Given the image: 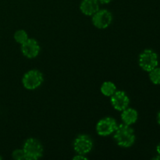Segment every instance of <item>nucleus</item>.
I'll use <instances>...</instances> for the list:
<instances>
[{
    "instance_id": "nucleus-1",
    "label": "nucleus",
    "mask_w": 160,
    "mask_h": 160,
    "mask_svg": "<svg viewBox=\"0 0 160 160\" xmlns=\"http://www.w3.org/2000/svg\"><path fill=\"white\" fill-rule=\"evenodd\" d=\"M113 138L116 143L122 148H130L134 145L136 136L134 129L127 124H120L114 131Z\"/></svg>"
},
{
    "instance_id": "nucleus-2",
    "label": "nucleus",
    "mask_w": 160,
    "mask_h": 160,
    "mask_svg": "<svg viewBox=\"0 0 160 160\" xmlns=\"http://www.w3.org/2000/svg\"><path fill=\"white\" fill-rule=\"evenodd\" d=\"M25 159L37 160L43 155V146L38 139L30 138L24 142L23 146Z\"/></svg>"
},
{
    "instance_id": "nucleus-3",
    "label": "nucleus",
    "mask_w": 160,
    "mask_h": 160,
    "mask_svg": "<svg viewBox=\"0 0 160 160\" xmlns=\"http://www.w3.org/2000/svg\"><path fill=\"white\" fill-rule=\"evenodd\" d=\"M138 63L143 70L146 72L151 71L159 65L157 53L152 49L144 50L139 56Z\"/></svg>"
},
{
    "instance_id": "nucleus-4",
    "label": "nucleus",
    "mask_w": 160,
    "mask_h": 160,
    "mask_svg": "<svg viewBox=\"0 0 160 160\" xmlns=\"http://www.w3.org/2000/svg\"><path fill=\"white\" fill-rule=\"evenodd\" d=\"M44 81L43 74L38 70H31L22 78V84L28 90H34L42 85Z\"/></svg>"
},
{
    "instance_id": "nucleus-5",
    "label": "nucleus",
    "mask_w": 160,
    "mask_h": 160,
    "mask_svg": "<svg viewBox=\"0 0 160 160\" xmlns=\"http://www.w3.org/2000/svg\"><path fill=\"white\" fill-rule=\"evenodd\" d=\"M93 148V141L87 134H80L73 141V149L78 154L84 155L90 152Z\"/></svg>"
},
{
    "instance_id": "nucleus-6",
    "label": "nucleus",
    "mask_w": 160,
    "mask_h": 160,
    "mask_svg": "<svg viewBox=\"0 0 160 160\" xmlns=\"http://www.w3.org/2000/svg\"><path fill=\"white\" fill-rule=\"evenodd\" d=\"M115 119L112 117H105L101 119L96 124V132L102 137H107L113 134L117 128Z\"/></svg>"
},
{
    "instance_id": "nucleus-7",
    "label": "nucleus",
    "mask_w": 160,
    "mask_h": 160,
    "mask_svg": "<svg viewBox=\"0 0 160 160\" xmlns=\"http://www.w3.org/2000/svg\"><path fill=\"white\" fill-rule=\"evenodd\" d=\"M112 21V14L107 9H98L92 16V23L98 29H106Z\"/></svg>"
},
{
    "instance_id": "nucleus-8",
    "label": "nucleus",
    "mask_w": 160,
    "mask_h": 160,
    "mask_svg": "<svg viewBox=\"0 0 160 160\" xmlns=\"http://www.w3.org/2000/svg\"><path fill=\"white\" fill-rule=\"evenodd\" d=\"M41 47L38 42L34 38H28L21 45L22 54L28 59H34L38 56Z\"/></svg>"
},
{
    "instance_id": "nucleus-9",
    "label": "nucleus",
    "mask_w": 160,
    "mask_h": 160,
    "mask_svg": "<svg viewBox=\"0 0 160 160\" xmlns=\"http://www.w3.org/2000/svg\"><path fill=\"white\" fill-rule=\"evenodd\" d=\"M110 101L112 107L118 111H123L130 104L129 97L123 91H116L111 96Z\"/></svg>"
},
{
    "instance_id": "nucleus-10",
    "label": "nucleus",
    "mask_w": 160,
    "mask_h": 160,
    "mask_svg": "<svg viewBox=\"0 0 160 160\" xmlns=\"http://www.w3.org/2000/svg\"><path fill=\"white\" fill-rule=\"evenodd\" d=\"M80 9L84 15L93 16L99 9V2L98 0H82Z\"/></svg>"
},
{
    "instance_id": "nucleus-11",
    "label": "nucleus",
    "mask_w": 160,
    "mask_h": 160,
    "mask_svg": "<svg viewBox=\"0 0 160 160\" xmlns=\"http://www.w3.org/2000/svg\"><path fill=\"white\" fill-rule=\"evenodd\" d=\"M121 112V120L124 124L131 126L137 122L138 119V113L136 109L128 107Z\"/></svg>"
},
{
    "instance_id": "nucleus-12",
    "label": "nucleus",
    "mask_w": 160,
    "mask_h": 160,
    "mask_svg": "<svg viewBox=\"0 0 160 160\" xmlns=\"http://www.w3.org/2000/svg\"><path fill=\"white\" fill-rule=\"evenodd\" d=\"M117 91L115 84L111 81H105L101 86V92L105 96L111 97Z\"/></svg>"
},
{
    "instance_id": "nucleus-13",
    "label": "nucleus",
    "mask_w": 160,
    "mask_h": 160,
    "mask_svg": "<svg viewBox=\"0 0 160 160\" xmlns=\"http://www.w3.org/2000/svg\"><path fill=\"white\" fill-rule=\"evenodd\" d=\"M149 73V79L152 82L156 85H160V67H156Z\"/></svg>"
},
{
    "instance_id": "nucleus-14",
    "label": "nucleus",
    "mask_w": 160,
    "mask_h": 160,
    "mask_svg": "<svg viewBox=\"0 0 160 160\" xmlns=\"http://www.w3.org/2000/svg\"><path fill=\"white\" fill-rule=\"evenodd\" d=\"M14 39L17 43L22 45L28 39V33L24 30H18L14 34Z\"/></svg>"
},
{
    "instance_id": "nucleus-15",
    "label": "nucleus",
    "mask_w": 160,
    "mask_h": 160,
    "mask_svg": "<svg viewBox=\"0 0 160 160\" xmlns=\"http://www.w3.org/2000/svg\"><path fill=\"white\" fill-rule=\"evenodd\" d=\"M12 157L16 160H23L25 159L24 152L23 149H16L12 152Z\"/></svg>"
},
{
    "instance_id": "nucleus-16",
    "label": "nucleus",
    "mask_w": 160,
    "mask_h": 160,
    "mask_svg": "<svg viewBox=\"0 0 160 160\" xmlns=\"http://www.w3.org/2000/svg\"><path fill=\"white\" fill-rule=\"evenodd\" d=\"M73 159H75V160H79V159L86 160V159H88V158L86 157V156H84V155L78 154L77 156H75L74 157H73Z\"/></svg>"
},
{
    "instance_id": "nucleus-17",
    "label": "nucleus",
    "mask_w": 160,
    "mask_h": 160,
    "mask_svg": "<svg viewBox=\"0 0 160 160\" xmlns=\"http://www.w3.org/2000/svg\"><path fill=\"white\" fill-rule=\"evenodd\" d=\"M98 1L101 4H109V2H112V0H98Z\"/></svg>"
},
{
    "instance_id": "nucleus-18",
    "label": "nucleus",
    "mask_w": 160,
    "mask_h": 160,
    "mask_svg": "<svg viewBox=\"0 0 160 160\" xmlns=\"http://www.w3.org/2000/svg\"><path fill=\"white\" fill-rule=\"evenodd\" d=\"M156 151H157L158 154L160 155V142L159 143V145H157V147H156Z\"/></svg>"
},
{
    "instance_id": "nucleus-19",
    "label": "nucleus",
    "mask_w": 160,
    "mask_h": 160,
    "mask_svg": "<svg viewBox=\"0 0 160 160\" xmlns=\"http://www.w3.org/2000/svg\"><path fill=\"white\" fill-rule=\"evenodd\" d=\"M157 122H158V123L160 125V111L158 112V114H157Z\"/></svg>"
},
{
    "instance_id": "nucleus-20",
    "label": "nucleus",
    "mask_w": 160,
    "mask_h": 160,
    "mask_svg": "<svg viewBox=\"0 0 160 160\" xmlns=\"http://www.w3.org/2000/svg\"><path fill=\"white\" fill-rule=\"evenodd\" d=\"M153 159H155V160H160V155H159V156H156V157L153 158Z\"/></svg>"
},
{
    "instance_id": "nucleus-21",
    "label": "nucleus",
    "mask_w": 160,
    "mask_h": 160,
    "mask_svg": "<svg viewBox=\"0 0 160 160\" xmlns=\"http://www.w3.org/2000/svg\"><path fill=\"white\" fill-rule=\"evenodd\" d=\"M2 156H0V160H2Z\"/></svg>"
}]
</instances>
